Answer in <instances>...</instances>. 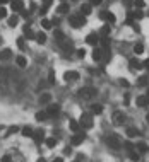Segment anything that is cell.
I'll return each instance as SVG.
<instances>
[{"label": "cell", "instance_id": "cell-1", "mask_svg": "<svg viewBox=\"0 0 149 162\" xmlns=\"http://www.w3.org/2000/svg\"><path fill=\"white\" fill-rule=\"evenodd\" d=\"M106 144L110 145V148H113V150H120V147H122L120 137H118L117 133H112V135L106 138Z\"/></svg>", "mask_w": 149, "mask_h": 162}, {"label": "cell", "instance_id": "cell-2", "mask_svg": "<svg viewBox=\"0 0 149 162\" xmlns=\"http://www.w3.org/2000/svg\"><path fill=\"white\" fill-rule=\"evenodd\" d=\"M96 94H98V90L94 87H82V89H79V97H82V99H91Z\"/></svg>", "mask_w": 149, "mask_h": 162}, {"label": "cell", "instance_id": "cell-3", "mask_svg": "<svg viewBox=\"0 0 149 162\" xmlns=\"http://www.w3.org/2000/svg\"><path fill=\"white\" fill-rule=\"evenodd\" d=\"M81 125L84 128H93V116L89 113H82L81 114Z\"/></svg>", "mask_w": 149, "mask_h": 162}, {"label": "cell", "instance_id": "cell-4", "mask_svg": "<svg viewBox=\"0 0 149 162\" xmlns=\"http://www.w3.org/2000/svg\"><path fill=\"white\" fill-rule=\"evenodd\" d=\"M125 120H127V116H125V113H123V111H117V113L113 114V125L120 126Z\"/></svg>", "mask_w": 149, "mask_h": 162}, {"label": "cell", "instance_id": "cell-5", "mask_svg": "<svg viewBox=\"0 0 149 162\" xmlns=\"http://www.w3.org/2000/svg\"><path fill=\"white\" fill-rule=\"evenodd\" d=\"M70 24H72V27H81V26H84L86 24V19L82 17V16H70Z\"/></svg>", "mask_w": 149, "mask_h": 162}, {"label": "cell", "instance_id": "cell-6", "mask_svg": "<svg viewBox=\"0 0 149 162\" xmlns=\"http://www.w3.org/2000/svg\"><path fill=\"white\" fill-rule=\"evenodd\" d=\"M86 41H88L91 46H96V44L99 43V34H94V33H91V34H88Z\"/></svg>", "mask_w": 149, "mask_h": 162}, {"label": "cell", "instance_id": "cell-7", "mask_svg": "<svg viewBox=\"0 0 149 162\" xmlns=\"http://www.w3.org/2000/svg\"><path fill=\"white\" fill-rule=\"evenodd\" d=\"M10 7H12V10H14V12H22L24 3H22V0H12Z\"/></svg>", "mask_w": 149, "mask_h": 162}, {"label": "cell", "instance_id": "cell-8", "mask_svg": "<svg viewBox=\"0 0 149 162\" xmlns=\"http://www.w3.org/2000/svg\"><path fill=\"white\" fill-rule=\"evenodd\" d=\"M60 113V106L58 104H52V106H48V109H46V114L48 116H57Z\"/></svg>", "mask_w": 149, "mask_h": 162}, {"label": "cell", "instance_id": "cell-9", "mask_svg": "<svg viewBox=\"0 0 149 162\" xmlns=\"http://www.w3.org/2000/svg\"><path fill=\"white\" fill-rule=\"evenodd\" d=\"M33 138H34V142H36V144L43 142V138H45V131H43L41 128L36 130V131H33Z\"/></svg>", "mask_w": 149, "mask_h": 162}, {"label": "cell", "instance_id": "cell-10", "mask_svg": "<svg viewBox=\"0 0 149 162\" xmlns=\"http://www.w3.org/2000/svg\"><path fill=\"white\" fill-rule=\"evenodd\" d=\"M63 79H65L67 82H72V80H77V79H79V73L72 72V70H70V72H65L63 73Z\"/></svg>", "mask_w": 149, "mask_h": 162}, {"label": "cell", "instance_id": "cell-11", "mask_svg": "<svg viewBox=\"0 0 149 162\" xmlns=\"http://www.w3.org/2000/svg\"><path fill=\"white\" fill-rule=\"evenodd\" d=\"M52 3H53V0H43V5H41V10H39V14H41V16H45V14L48 12V9L52 7Z\"/></svg>", "mask_w": 149, "mask_h": 162}, {"label": "cell", "instance_id": "cell-12", "mask_svg": "<svg viewBox=\"0 0 149 162\" xmlns=\"http://www.w3.org/2000/svg\"><path fill=\"white\" fill-rule=\"evenodd\" d=\"M10 58H12V51H10L9 48H5V50L0 51V60H2V62H7V60H10Z\"/></svg>", "mask_w": 149, "mask_h": 162}, {"label": "cell", "instance_id": "cell-13", "mask_svg": "<svg viewBox=\"0 0 149 162\" xmlns=\"http://www.w3.org/2000/svg\"><path fill=\"white\" fill-rule=\"evenodd\" d=\"M93 60H94V62L103 60V50H101V48H96V46H94V50H93Z\"/></svg>", "mask_w": 149, "mask_h": 162}, {"label": "cell", "instance_id": "cell-14", "mask_svg": "<svg viewBox=\"0 0 149 162\" xmlns=\"http://www.w3.org/2000/svg\"><path fill=\"white\" fill-rule=\"evenodd\" d=\"M82 142H84V135H74V137L70 138V144L74 145V147L75 145H81Z\"/></svg>", "mask_w": 149, "mask_h": 162}, {"label": "cell", "instance_id": "cell-15", "mask_svg": "<svg viewBox=\"0 0 149 162\" xmlns=\"http://www.w3.org/2000/svg\"><path fill=\"white\" fill-rule=\"evenodd\" d=\"M50 101H52V94L45 92V94H41V96H39V103H41V104H48Z\"/></svg>", "mask_w": 149, "mask_h": 162}, {"label": "cell", "instance_id": "cell-16", "mask_svg": "<svg viewBox=\"0 0 149 162\" xmlns=\"http://www.w3.org/2000/svg\"><path fill=\"white\" fill-rule=\"evenodd\" d=\"M129 65H130L132 70H135V68H142V63L137 60V58H130V62H129Z\"/></svg>", "mask_w": 149, "mask_h": 162}, {"label": "cell", "instance_id": "cell-17", "mask_svg": "<svg viewBox=\"0 0 149 162\" xmlns=\"http://www.w3.org/2000/svg\"><path fill=\"white\" fill-rule=\"evenodd\" d=\"M69 10H70L69 3H60V5L57 7V12H58V14H65V12H69Z\"/></svg>", "mask_w": 149, "mask_h": 162}, {"label": "cell", "instance_id": "cell-18", "mask_svg": "<svg viewBox=\"0 0 149 162\" xmlns=\"http://www.w3.org/2000/svg\"><path fill=\"white\" fill-rule=\"evenodd\" d=\"M91 10H93L91 3H82V7H81V12H82L84 16H89V14H91Z\"/></svg>", "mask_w": 149, "mask_h": 162}, {"label": "cell", "instance_id": "cell-19", "mask_svg": "<svg viewBox=\"0 0 149 162\" xmlns=\"http://www.w3.org/2000/svg\"><path fill=\"white\" fill-rule=\"evenodd\" d=\"M137 135H139V130H137V128H134V126L127 128V137H129V138H135Z\"/></svg>", "mask_w": 149, "mask_h": 162}, {"label": "cell", "instance_id": "cell-20", "mask_svg": "<svg viewBox=\"0 0 149 162\" xmlns=\"http://www.w3.org/2000/svg\"><path fill=\"white\" fill-rule=\"evenodd\" d=\"M135 103H137V106H148L149 104V101H148L146 96H139V97L135 99Z\"/></svg>", "mask_w": 149, "mask_h": 162}, {"label": "cell", "instance_id": "cell-21", "mask_svg": "<svg viewBox=\"0 0 149 162\" xmlns=\"http://www.w3.org/2000/svg\"><path fill=\"white\" fill-rule=\"evenodd\" d=\"M108 34H110V24H106V26L101 27V31H99V38H108Z\"/></svg>", "mask_w": 149, "mask_h": 162}, {"label": "cell", "instance_id": "cell-22", "mask_svg": "<svg viewBox=\"0 0 149 162\" xmlns=\"http://www.w3.org/2000/svg\"><path fill=\"white\" fill-rule=\"evenodd\" d=\"M53 36H55V39H57V43H58V44H62V43L65 41V36H63V33H62V31H55V34H53Z\"/></svg>", "mask_w": 149, "mask_h": 162}, {"label": "cell", "instance_id": "cell-23", "mask_svg": "<svg viewBox=\"0 0 149 162\" xmlns=\"http://www.w3.org/2000/svg\"><path fill=\"white\" fill-rule=\"evenodd\" d=\"M135 148H137V150H139L141 154H146V152L149 150V147H148L146 144H144V142H141V144H137V145H135Z\"/></svg>", "mask_w": 149, "mask_h": 162}, {"label": "cell", "instance_id": "cell-24", "mask_svg": "<svg viewBox=\"0 0 149 162\" xmlns=\"http://www.w3.org/2000/svg\"><path fill=\"white\" fill-rule=\"evenodd\" d=\"M91 111H93V114H101L103 113V106L101 104H93L91 106Z\"/></svg>", "mask_w": 149, "mask_h": 162}, {"label": "cell", "instance_id": "cell-25", "mask_svg": "<svg viewBox=\"0 0 149 162\" xmlns=\"http://www.w3.org/2000/svg\"><path fill=\"white\" fill-rule=\"evenodd\" d=\"M7 22H9V26H10V27H16V26H17V22H19V17H17V16H10Z\"/></svg>", "mask_w": 149, "mask_h": 162}, {"label": "cell", "instance_id": "cell-26", "mask_svg": "<svg viewBox=\"0 0 149 162\" xmlns=\"http://www.w3.org/2000/svg\"><path fill=\"white\" fill-rule=\"evenodd\" d=\"M36 41L39 43V44H45V43H46V34H45V33H38V34H36Z\"/></svg>", "mask_w": 149, "mask_h": 162}, {"label": "cell", "instance_id": "cell-27", "mask_svg": "<svg viewBox=\"0 0 149 162\" xmlns=\"http://www.w3.org/2000/svg\"><path fill=\"white\" fill-rule=\"evenodd\" d=\"M24 34H26V38H28V39H34V38H36V34H34V33H33V31H31L28 26L24 27Z\"/></svg>", "mask_w": 149, "mask_h": 162}, {"label": "cell", "instance_id": "cell-28", "mask_svg": "<svg viewBox=\"0 0 149 162\" xmlns=\"http://www.w3.org/2000/svg\"><path fill=\"white\" fill-rule=\"evenodd\" d=\"M46 118H48L46 111H39V113H36V120H38V121H45Z\"/></svg>", "mask_w": 149, "mask_h": 162}, {"label": "cell", "instance_id": "cell-29", "mask_svg": "<svg viewBox=\"0 0 149 162\" xmlns=\"http://www.w3.org/2000/svg\"><path fill=\"white\" fill-rule=\"evenodd\" d=\"M60 46H62V48H63V50H65V51H72V48H74V46H72V43H70V41H63V43H62V44H60Z\"/></svg>", "mask_w": 149, "mask_h": 162}, {"label": "cell", "instance_id": "cell-30", "mask_svg": "<svg viewBox=\"0 0 149 162\" xmlns=\"http://www.w3.org/2000/svg\"><path fill=\"white\" fill-rule=\"evenodd\" d=\"M16 63H17L19 67H26V65H28V62H26L24 56H17V58H16Z\"/></svg>", "mask_w": 149, "mask_h": 162}, {"label": "cell", "instance_id": "cell-31", "mask_svg": "<svg viewBox=\"0 0 149 162\" xmlns=\"http://www.w3.org/2000/svg\"><path fill=\"white\" fill-rule=\"evenodd\" d=\"M22 135H24V137H33V128L24 126V128H22Z\"/></svg>", "mask_w": 149, "mask_h": 162}, {"label": "cell", "instance_id": "cell-32", "mask_svg": "<svg viewBox=\"0 0 149 162\" xmlns=\"http://www.w3.org/2000/svg\"><path fill=\"white\" fill-rule=\"evenodd\" d=\"M69 126H70V130H72L74 133H77V131H79V128H81L77 121H70V123H69Z\"/></svg>", "mask_w": 149, "mask_h": 162}, {"label": "cell", "instance_id": "cell-33", "mask_svg": "<svg viewBox=\"0 0 149 162\" xmlns=\"http://www.w3.org/2000/svg\"><path fill=\"white\" fill-rule=\"evenodd\" d=\"M105 21H108V24H113V22L117 21V17L113 16L112 12H106V19H105Z\"/></svg>", "mask_w": 149, "mask_h": 162}, {"label": "cell", "instance_id": "cell-34", "mask_svg": "<svg viewBox=\"0 0 149 162\" xmlns=\"http://www.w3.org/2000/svg\"><path fill=\"white\" fill-rule=\"evenodd\" d=\"M41 26H43V29H50V27H52V21L43 19V21H41Z\"/></svg>", "mask_w": 149, "mask_h": 162}, {"label": "cell", "instance_id": "cell-35", "mask_svg": "<svg viewBox=\"0 0 149 162\" xmlns=\"http://www.w3.org/2000/svg\"><path fill=\"white\" fill-rule=\"evenodd\" d=\"M142 51H144V46H142V44H141V43H139V44H135V46H134V53L141 55V53H142Z\"/></svg>", "mask_w": 149, "mask_h": 162}, {"label": "cell", "instance_id": "cell-36", "mask_svg": "<svg viewBox=\"0 0 149 162\" xmlns=\"http://www.w3.org/2000/svg\"><path fill=\"white\" fill-rule=\"evenodd\" d=\"M55 145H57V138H48V140H46V147H48V148H53Z\"/></svg>", "mask_w": 149, "mask_h": 162}, {"label": "cell", "instance_id": "cell-37", "mask_svg": "<svg viewBox=\"0 0 149 162\" xmlns=\"http://www.w3.org/2000/svg\"><path fill=\"white\" fill-rule=\"evenodd\" d=\"M129 157H130L132 161H139V152H134V150H130V152H129Z\"/></svg>", "mask_w": 149, "mask_h": 162}, {"label": "cell", "instance_id": "cell-38", "mask_svg": "<svg viewBox=\"0 0 149 162\" xmlns=\"http://www.w3.org/2000/svg\"><path fill=\"white\" fill-rule=\"evenodd\" d=\"M7 75H9V70H7V68H2V70H0V79H2V80H7Z\"/></svg>", "mask_w": 149, "mask_h": 162}, {"label": "cell", "instance_id": "cell-39", "mask_svg": "<svg viewBox=\"0 0 149 162\" xmlns=\"http://www.w3.org/2000/svg\"><path fill=\"white\" fill-rule=\"evenodd\" d=\"M17 46H19V50H24V48H26V44H24V38H17Z\"/></svg>", "mask_w": 149, "mask_h": 162}, {"label": "cell", "instance_id": "cell-40", "mask_svg": "<svg viewBox=\"0 0 149 162\" xmlns=\"http://www.w3.org/2000/svg\"><path fill=\"white\" fill-rule=\"evenodd\" d=\"M134 5H135V7H139V9H142V7L146 5V2H144V0H135V2H134Z\"/></svg>", "mask_w": 149, "mask_h": 162}, {"label": "cell", "instance_id": "cell-41", "mask_svg": "<svg viewBox=\"0 0 149 162\" xmlns=\"http://www.w3.org/2000/svg\"><path fill=\"white\" fill-rule=\"evenodd\" d=\"M139 84H141V85H146V84H148V77H146V75H142V77L139 79Z\"/></svg>", "mask_w": 149, "mask_h": 162}, {"label": "cell", "instance_id": "cell-42", "mask_svg": "<svg viewBox=\"0 0 149 162\" xmlns=\"http://www.w3.org/2000/svg\"><path fill=\"white\" fill-rule=\"evenodd\" d=\"M48 80H50V84H53V82H55V72H53V70H52L50 75H48Z\"/></svg>", "mask_w": 149, "mask_h": 162}, {"label": "cell", "instance_id": "cell-43", "mask_svg": "<svg viewBox=\"0 0 149 162\" xmlns=\"http://www.w3.org/2000/svg\"><path fill=\"white\" fill-rule=\"evenodd\" d=\"M3 17H7V10L3 7H0V19H3Z\"/></svg>", "mask_w": 149, "mask_h": 162}, {"label": "cell", "instance_id": "cell-44", "mask_svg": "<svg viewBox=\"0 0 149 162\" xmlns=\"http://www.w3.org/2000/svg\"><path fill=\"white\" fill-rule=\"evenodd\" d=\"M123 145H125V148H127L129 152H130V150H134V148H135V147H134V145H132L130 142H125V144H123Z\"/></svg>", "mask_w": 149, "mask_h": 162}, {"label": "cell", "instance_id": "cell-45", "mask_svg": "<svg viewBox=\"0 0 149 162\" xmlns=\"http://www.w3.org/2000/svg\"><path fill=\"white\" fill-rule=\"evenodd\" d=\"M75 53H77V56H79V58H84V56H86V51H84V50H77Z\"/></svg>", "mask_w": 149, "mask_h": 162}, {"label": "cell", "instance_id": "cell-46", "mask_svg": "<svg viewBox=\"0 0 149 162\" xmlns=\"http://www.w3.org/2000/svg\"><path fill=\"white\" fill-rule=\"evenodd\" d=\"M17 130H19L17 126H10V128H9V133H16Z\"/></svg>", "mask_w": 149, "mask_h": 162}, {"label": "cell", "instance_id": "cell-47", "mask_svg": "<svg viewBox=\"0 0 149 162\" xmlns=\"http://www.w3.org/2000/svg\"><path fill=\"white\" fill-rule=\"evenodd\" d=\"M132 3H134L132 0H123V5H125V7H130Z\"/></svg>", "mask_w": 149, "mask_h": 162}, {"label": "cell", "instance_id": "cell-48", "mask_svg": "<svg viewBox=\"0 0 149 162\" xmlns=\"http://www.w3.org/2000/svg\"><path fill=\"white\" fill-rule=\"evenodd\" d=\"M101 2H103V0H91V7H93V5H99Z\"/></svg>", "mask_w": 149, "mask_h": 162}, {"label": "cell", "instance_id": "cell-49", "mask_svg": "<svg viewBox=\"0 0 149 162\" xmlns=\"http://www.w3.org/2000/svg\"><path fill=\"white\" fill-rule=\"evenodd\" d=\"M99 19H103V21H105V19H106V10H105V12H101V14H99Z\"/></svg>", "mask_w": 149, "mask_h": 162}, {"label": "cell", "instance_id": "cell-50", "mask_svg": "<svg viewBox=\"0 0 149 162\" xmlns=\"http://www.w3.org/2000/svg\"><path fill=\"white\" fill-rule=\"evenodd\" d=\"M2 162H10V157H9V155H5V157H2Z\"/></svg>", "mask_w": 149, "mask_h": 162}, {"label": "cell", "instance_id": "cell-51", "mask_svg": "<svg viewBox=\"0 0 149 162\" xmlns=\"http://www.w3.org/2000/svg\"><path fill=\"white\" fill-rule=\"evenodd\" d=\"M120 84H122V85H123V87H129V85H130V84H129V82H127V80H122V82H120Z\"/></svg>", "mask_w": 149, "mask_h": 162}, {"label": "cell", "instance_id": "cell-52", "mask_svg": "<svg viewBox=\"0 0 149 162\" xmlns=\"http://www.w3.org/2000/svg\"><path fill=\"white\" fill-rule=\"evenodd\" d=\"M142 67H148V68H149V58H148V60H144V63H142Z\"/></svg>", "mask_w": 149, "mask_h": 162}, {"label": "cell", "instance_id": "cell-53", "mask_svg": "<svg viewBox=\"0 0 149 162\" xmlns=\"http://www.w3.org/2000/svg\"><path fill=\"white\" fill-rule=\"evenodd\" d=\"M53 162H63V159L62 157H57V159H53Z\"/></svg>", "mask_w": 149, "mask_h": 162}, {"label": "cell", "instance_id": "cell-54", "mask_svg": "<svg viewBox=\"0 0 149 162\" xmlns=\"http://www.w3.org/2000/svg\"><path fill=\"white\" fill-rule=\"evenodd\" d=\"M9 0H0V5H3V3H7Z\"/></svg>", "mask_w": 149, "mask_h": 162}, {"label": "cell", "instance_id": "cell-55", "mask_svg": "<svg viewBox=\"0 0 149 162\" xmlns=\"http://www.w3.org/2000/svg\"><path fill=\"white\" fill-rule=\"evenodd\" d=\"M38 162H46V161H45L43 157H39V159H38Z\"/></svg>", "mask_w": 149, "mask_h": 162}, {"label": "cell", "instance_id": "cell-56", "mask_svg": "<svg viewBox=\"0 0 149 162\" xmlns=\"http://www.w3.org/2000/svg\"><path fill=\"white\" fill-rule=\"evenodd\" d=\"M146 97H148V101H149V89H148V94H146Z\"/></svg>", "mask_w": 149, "mask_h": 162}, {"label": "cell", "instance_id": "cell-57", "mask_svg": "<svg viewBox=\"0 0 149 162\" xmlns=\"http://www.w3.org/2000/svg\"><path fill=\"white\" fill-rule=\"evenodd\" d=\"M146 120H148V123H149V113H148V116H146Z\"/></svg>", "mask_w": 149, "mask_h": 162}, {"label": "cell", "instance_id": "cell-58", "mask_svg": "<svg viewBox=\"0 0 149 162\" xmlns=\"http://www.w3.org/2000/svg\"><path fill=\"white\" fill-rule=\"evenodd\" d=\"M75 162H79V161H75Z\"/></svg>", "mask_w": 149, "mask_h": 162}, {"label": "cell", "instance_id": "cell-59", "mask_svg": "<svg viewBox=\"0 0 149 162\" xmlns=\"http://www.w3.org/2000/svg\"><path fill=\"white\" fill-rule=\"evenodd\" d=\"M0 41H2V39H0Z\"/></svg>", "mask_w": 149, "mask_h": 162}]
</instances>
